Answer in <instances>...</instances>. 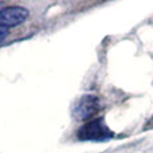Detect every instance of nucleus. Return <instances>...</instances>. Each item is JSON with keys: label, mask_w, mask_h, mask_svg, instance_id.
<instances>
[{"label": "nucleus", "mask_w": 153, "mask_h": 153, "mask_svg": "<svg viewBox=\"0 0 153 153\" xmlns=\"http://www.w3.org/2000/svg\"><path fill=\"white\" fill-rule=\"evenodd\" d=\"M7 36H8V28L0 24V43H1Z\"/></svg>", "instance_id": "4"}, {"label": "nucleus", "mask_w": 153, "mask_h": 153, "mask_svg": "<svg viewBox=\"0 0 153 153\" xmlns=\"http://www.w3.org/2000/svg\"><path fill=\"white\" fill-rule=\"evenodd\" d=\"M102 110V103L97 95L85 94L75 102L73 116L78 121H90Z\"/></svg>", "instance_id": "2"}, {"label": "nucleus", "mask_w": 153, "mask_h": 153, "mask_svg": "<svg viewBox=\"0 0 153 153\" xmlns=\"http://www.w3.org/2000/svg\"><path fill=\"white\" fill-rule=\"evenodd\" d=\"M76 137L81 141H108L114 137V133L108 128L103 118H93L82 125L76 132Z\"/></svg>", "instance_id": "1"}, {"label": "nucleus", "mask_w": 153, "mask_h": 153, "mask_svg": "<svg viewBox=\"0 0 153 153\" xmlns=\"http://www.w3.org/2000/svg\"><path fill=\"white\" fill-rule=\"evenodd\" d=\"M30 12L27 8L19 5H10L0 10V24L7 28L20 26L28 18Z\"/></svg>", "instance_id": "3"}]
</instances>
